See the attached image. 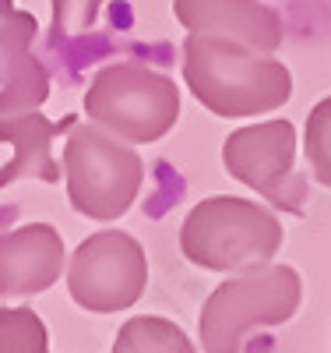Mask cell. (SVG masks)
<instances>
[{
    "instance_id": "1",
    "label": "cell",
    "mask_w": 331,
    "mask_h": 353,
    "mask_svg": "<svg viewBox=\"0 0 331 353\" xmlns=\"http://www.w3.org/2000/svg\"><path fill=\"white\" fill-rule=\"evenodd\" d=\"M60 272V241L46 223L0 237V297L39 293Z\"/></svg>"
},
{
    "instance_id": "2",
    "label": "cell",
    "mask_w": 331,
    "mask_h": 353,
    "mask_svg": "<svg viewBox=\"0 0 331 353\" xmlns=\"http://www.w3.org/2000/svg\"><path fill=\"white\" fill-rule=\"evenodd\" d=\"M74 124V117H67V121H60V124H46L43 117H21V121L14 124H4L0 121V138L4 141H14L21 156L14 163L4 166V173H0V188L18 181V176H43V181H56V170L50 163V156L43 149H50V138L56 131H67Z\"/></svg>"
},
{
    "instance_id": "3",
    "label": "cell",
    "mask_w": 331,
    "mask_h": 353,
    "mask_svg": "<svg viewBox=\"0 0 331 353\" xmlns=\"http://www.w3.org/2000/svg\"><path fill=\"white\" fill-rule=\"evenodd\" d=\"M99 0H53V36L81 32L92 25Z\"/></svg>"
}]
</instances>
